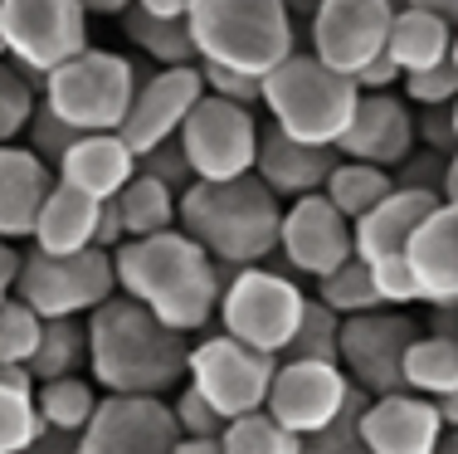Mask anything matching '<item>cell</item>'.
I'll return each instance as SVG.
<instances>
[{"mask_svg": "<svg viewBox=\"0 0 458 454\" xmlns=\"http://www.w3.org/2000/svg\"><path fill=\"white\" fill-rule=\"evenodd\" d=\"M113 278L123 298L141 303L157 322H166L171 332H185V338L210 328L225 288V269L185 230L123 240L113 250Z\"/></svg>", "mask_w": 458, "mask_h": 454, "instance_id": "1", "label": "cell"}, {"mask_svg": "<svg viewBox=\"0 0 458 454\" xmlns=\"http://www.w3.org/2000/svg\"><path fill=\"white\" fill-rule=\"evenodd\" d=\"M89 332V381L103 396H171L185 381V332H171L141 303L113 294L83 318Z\"/></svg>", "mask_w": 458, "mask_h": 454, "instance_id": "2", "label": "cell"}, {"mask_svg": "<svg viewBox=\"0 0 458 454\" xmlns=\"http://www.w3.org/2000/svg\"><path fill=\"white\" fill-rule=\"evenodd\" d=\"M278 215L283 201L249 171L234 181H191L176 201V230L220 269H249L278 250Z\"/></svg>", "mask_w": 458, "mask_h": 454, "instance_id": "3", "label": "cell"}, {"mask_svg": "<svg viewBox=\"0 0 458 454\" xmlns=\"http://www.w3.org/2000/svg\"><path fill=\"white\" fill-rule=\"evenodd\" d=\"M185 30L195 45V64H220L254 79H264L298 49L288 0H191Z\"/></svg>", "mask_w": 458, "mask_h": 454, "instance_id": "4", "label": "cell"}, {"mask_svg": "<svg viewBox=\"0 0 458 454\" xmlns=\"http://www.w3.org/2000/svg\"><path fill=\"white\" fill-rule=\"evenodd\" d=\"M356 99H361V89L346 73L327 69L318 54L293 49L278 69L264 73V99L259 103L268 107V123L283 137L312 147H336V137L346 133V123L356 113Z\"/></svg>", "mask_w": 458, "mask_h": 454, "instance_id": "5", "label": "cell"}, {"mask_svg": "<svg viewBox=\"0 0 458 454\" xmlns=\"http://www.w3.org/2000/svg\"><path fill=\"white\" fill-rule=\"evenodd\" d=\"M137 64L113 49H83L39 79V103L73 133H117L137 93Z\"/></svg>", "mask_w": 458, "mask_h": 454, "instance_id": "6", "label": "cell"}, {"mask_svg": "<svg viewBox=\"0 0 458 454\" xmlns=\"http://www.w3.org/2000/svg\"><path fill=\"white\" fill-rule=\"evenodd\" d=\"M308 308V294L293 284L288 274L278 269H264V264H249V269H234L225 274V288H220V332L254 352H268V356H283L298 332V318Z\"/></svg>", "mask_w": 458, "mask_h": 454, "instance_id": "7", "label": "cell"}, {"mask_svg": "<svg viewBox=\"0 0 458 454\" xmlns=\"http://www.w3.org/2000/svg\"><path fill=\"white\" fill-rule=\"evenodd\" d=\"M117 294L113 254L107 250H79V254H20L15 298L35 308L39 318H89L98 303Z\"/></svg>", "mask_w": 458, "mask_h": 454, "instance_id": "8", "label": "cell"}, {"mask_svg": "<svg viewBox=\"0 0 458 454\" xmlns=\"http://www.w3.org/2000/svg\"><path fill=\"white\" fill-rule=\"evenodd\" d=\"M0 45L20 73L45 79L89 49V10L79 0H0Z\"/></svg>", "mask_w": 458, "mask_h": 454, "instance_id": "9", "label": "cell"}, {"mask_svg": "<svg viewBox=\"0 0 458 454\" xmlns=\"http://www.w3.org/2000/svg\"><path fill=\"white\" fill-rule=\"evenodd\" d=\"M274 366L278 356L254 352L244 342L215 332V338H200L191 347V356H185V386H195L220 420H239V415L264 410Z\"/></svg>", "mask_w": 458, "mask_h": 454, "instance_id": "10", "label": "cell"}, {"mask_svg": "<svg viewBox=\"0 0 458 454\" xmlns=\"http://www.w3.org/2000/svg\"><path fill=\"white\" fill-rule=\"evenodd\" d=\"M176 142L185 151V161H191L195 181H234V176L254 171L259 117H254V107H239V103H225V99L205 93L191 107V117L181 123Z\"/></svg>", "mask_w": 458, "mask_h": 454, "instance_id": "11", "label": "cell"}, {"mask_svg": "<svg viewBox=\"0 0 458 454\" xmlns=\"http://www.w3.org/2000/svg\"><path fill=\"white\" fill-rule=\"evenodd\" d=\"M414 338L420 332L400 308L356 313V318H342V332H336V366L361 396L400 391V362Z\"/></svg>", "mask_w": 458, "mask_h": 454, "instance_id": "12", "label": "cell"}, {"mask_svg": "<svg viewBox=\"0 0 458 454\" xmlns=\"http://www.w3.org/2000/svg\"><path fill=\"white\" fill-rule=\"evenodd\" d=\"M356 396L361 391L346 381V372L336 362H298V356H288V362L274 366L264 410L283 430L308 440V435H318V430H327L332 420H342Z\"/></svg>", "mask_w": 458, "mask_h": 454, "instance_id": "13", "label": "cell"}, {"mask_svg": "<svg viewBox=\"0 0 458 454\" xmlns=\"http://www.w3.org/2000/svg\"><path fill=\"white\" fill-rule=\"evenodd\" d=\"M390 15H395V0H318L308 54H318L327 69L356 79L370 59L386 54Z\"/></svg>", "mask_w": 458, "mask_h": 454, "instance_id": "14", "label": "cell"}, {"mask_svg": "<svg viewBox=\"0 0 458 454\" xmlns=\"http://www.w3.org/2000/svg\"><path fill=\"white\" fill-rule=\"evenodd\" d=\"M181 440L166 396H98L79 454H171Z\"/></svg>", "mask_w": 458, "mask_h": 454, "instance_id": "15", "label": "cell"}, {"mask_svg": "<svg viewBox=\"0 0 458 454\" xmlns=\"http://www.w3.org/2000/svg\"><path fill=\"white\" fill-rule=\"evenodd\" d=\"M274 254H283V264L293 274L322 278L336 264L352 259V220L322 191L298 196V201L283 205V215H278V250Z\"/></svg>", "mask_w": 458, "mask_h": 454, "instance_id": "16", "label": "cell"}, {"mask_svg": "<svg viewBox=\"0 0 458 454\" xmlns=\"http://www.w3.org/2000/svg\"><path fill=\"white\" fill-rule=\"evenodd\" d=\"M205 99V83H200V64H176V69H157L147 79H137V93H132V107H127L123 137L132 147V157L141 151L171 142L181 133V123L191 117V107Z\"/></svg>", "mask_w": 458, "mask_h": 454, "instance_id": "17", "label": "cell"}, {"mask_svg": "<svg viewBox=\"0 0 458 454\" xmlns=\"http://www.w3.org/2000/svg\"><path fill=\"white\" fill-rule=\"evenodd\" d=\"M356 435H361L366 454H434L444 435V420L429 396L386 391V396H366L361 401Z\"/></svg>", "mask_w": 458, "mask_h": 454, "instance_id": "18", "label": "cell"}, {"mask_svg": "<svg viewBox=\"0 0 458 454\" xmlns=\"http://www.w3.org/2000/svg\"><path fill=\"white\" fill-rule=\"evenodd\" d=\"M414 147H420L414 142V107L395 93H361L346 133L336 137V157L370 161L386 171H395Z\"/></svg>", "mask_w": 458, "mask_h": 454, "instance_id": "19", "label": "cell"}, {"mask_svg": "<svg viewBox=\"0 0 458 454\" xmlns=\"http://www.w3.org/2000/svg\"><path fill=\"white\" fill-rule=\"evenodd\" d=\"M405 269L420 303L458 308V205L439 201L405 240Z\"/></svg>", "mask_w": 458, "mask_h": 454, "instance_id": "20", "label": "cell"}, {"mask_svg": "<svg viewBox=\"0 0 458 454\" xmlns=\"http://www.w3.org/2000/svg\"><path fill=\"white\" fill-rule=\"evenodd\" d=\"M439 205V196L429 191H410L395 186L386 201H376L361 220H352V254L361 264H390V259H405V240L414 235V225Z\"/></svg>", "mask_w": 458, "mask_h": 454, "instance_id": "21", "label": "cell"}, {"mask_svg": "<svg viewBox=\"0 0 458 454\" xmlns=\"http://www.w3.org/2000/svg\"><path fill=\"white\" fill-rule=\"evenodd\" d=\"M336 161V147H312V142H293L283 137L274 123L259 127V157H254V176L274 191L278 201H298L322 191L327 171Z\"/></svg>", "mask_w": 458, "mask_h": 454, "instance_id": "22", "label": "cell"}, {"mask_svg": "<svg viewBox=\"0 0 458 454\" xmlns=\"http://www.w3.org/2000/svg\"><path fill=\"white\" fill-rule=\"evenodd\" d=\"M132 176H137V157L117 133H79L54 167V181H64V186L83 191L93 201H113Z\"/></svg>", "mask_w": 458, "mask_h": 454, "instance_id": "23", "label": "cell"}, {"mask_svg": "<svg viewBox=\"0 0 458 454\" xmlns=\"http://www.w3.org/2000/svg\"><path fill=\"white\" fill-rule=\"evenodd\" d=\"M54 171L20 142H0V240H30L39 201L49 196Z\"/></svg>", "mask_w": 458, "mask_h": 454, "instance_id": "24", "label": "cell"}, {"mask_svg": "<svg viewBox=\"0 0 458 454\" xmlns=\"http://www.w3.org/2000/svg\"><path fill=\"white\" fill-rule=\"evenodd\" d=\"M98 205H103V201H93V196H83V191L54 181L49 196L39 201L35 230H30L35 250L39 254H79V250H93Z\"/></svg>", "mask_w": 458, "mask_h": 454, "instance_id": "25", "label": "cell"}, {"mask_svg": "<svg viewBox=\"0 0 458 454\" xmlns=\"http://www.w3.org/2000/svg\"><path fill=\"white\" fill-rule=\"evenodd\" d=\"M449 45H454V25L444 15L420 10V5H395L390 35H386V59L400 73H420V69L444 64L449 59Z\"/></svg>", "mask_w": 458, "mask_h": 454, "instance_id": "26", "label": "cell"}, {"mask_svg": "<svg viewBox=\"0 0 458 454\" xmlns=\"http://www.w3.org/2000/svg\"><path fill=\"white\" fill-rule=\"evenodd\" d=\"M127 39L147 54L157 69H176V64H195V45H191V30H185V15H157V10H141L127 5L123 15Z\"/></svg>", "mask_w": 458, "mask_h": 454, "instance_id": "27", "label": "cell"}, {"mask_svg": "<svg viewBox=\"0 0 458 454\" xmlns=\"http://www.w3.org/2000/svg\"><path fill=\"white\" fill-rule=\"evenodd\" d=\"M454 386H458V338H439V332L414 338L405 347V362H400V391L439 401Z\"/></svg>", "mask_w": 458, "mask_h": 454, "instance_id": "28", "label": "cell"}, {"mask_svg": "<svg viewBox=\"0 0 458 454\" xmlns=\"http://www.w3.org/2000/svg\"><path fill=\"white\" fill-rule=\"evenodd\" d=\"M176 201H181L176 191L161 186V181H151V176H141V171L113 196L127 240H147V235L176 230Z\"/></svg>", "mask_w": 458, "mask_h": 454, "instance_id": "29", "label": "cell"}, {"mask_svg": "<svg viewBox=\"0 0 458 454\" xmlns=\"http://www.w3.org/2000/svg\"><path fill=\"white\" fill-rule=\"evenodd\" d=\"M390 191H395V176H390L386 167H370V161H346V157H336L332 171H327V181H322V196L332 201L346 220H361L370 205L386 201Z\"/></svg>", "mask_w": 458, "mask_h": 454, "instance_id": "30", "label": "cell"}, {"mask_svg": "<svg viewBox=\"0 0 458 454\" xmlns=\"http://www.w3.org/2000/svg\"><path fill=\"white\" fill-rule=\"evenodd\" d=\"M79 366H89V332L83 318H45L39 322V342L30 356V376L54 381V376H79Z\"/></svg>", "mask_w": 458, "mask_h": 454, "instance_id": "31", "label": "cell"}, {"mask_svg": "<svg viewBox=\"0 0 458 454\" xmlns=\"http://www.w3.org/2000/svg\"><path fill=\"white\" fill-rule=\"evenodd\" d=\"M35 410L45 430H64V435H79L98 410V386L89 376H54V381L35 386Z\"/></svg>", "mask_w": 458, "mask_h": 454, "instance_id": "32", "label": "cell"}, {"mask_svg": "<svg viewBox=\"0 0 458 454\" xmlns=\"http://www.w3.org/2000/svg\"><path fill=\"white\" fill-rule=\"evenodd\" d=\"M318 303L322 308H332L336 318H356V313H370V308H386L376 294V284H370V269L361 259H346V264H336L332 274L318 278Z\"/></svg>", "mask_w": 458, "mask_h": 454, "instance_id": "33", "label": "cell"}, {"mask_svg": "<svg viewBox=\"0 0 458 454\" xmlns=\"http://www.w3.org/2000/svg\"><path fill=\"white\" fill-rule=\"evenodd\" d=\"M220 450L225 454H298L302 440L293 430H283L268 410H254V415L225 420L220 430Z\"/></svg>", "mask_w": 458, "mask_h": 454, "instance_id": "34", "label": "cell"}, {"mask_svg": "<svg viewBox=\"0 0 458 454\" xmlns=\"http://www.w3.org/2000/svg\"><path fill=\"white\" fill-rule=\"evenodd\" d=\"M336 332H342V318L332 308H322L318 298H308V308L298 318V332H293L283 356H298V362H336Z\"/></svg>", "mask_w": 458, "mask_h": 454, "instance_id": "35", "label": "cell"}, {"mask_svg": "<svg viewBox=\"0 0 458 454\" xmlns=\"http://www.w3.org/2000/svg\"><path fill=\"white\" fill-rule=\"evenodd\" d=\"M39 313L25 308L15 294L0 298V366H30L35 356V342H39Z\"/></svg>", "mask_w": 458, "mask_h": 454, "instance_id": "36", "label": "cell"}, {"mask_svg": "<svg viewBox=\"0 0 458 454\" xmlns=\"http://www.w3.org/2000/svg\"><path fill=\"white\" fill-rule=\"evenodd\" d=\"M35 103H39L35 79H30V73H20L10 59H0V142H15V137L25 133Z\"/></svg>", "mask_w": 458, "mask_h": 454, "instance_id": "37", "label": "cell"}, {"mask_svg": "<svg viewBox=\"0 0 458 454\" xmlns=\"http://www.w3.org/2000/svg\"><path fill=\"white\" fill-rule=\"evenodd\" d=\"M35 435H39L35 391H15V386L0 381V454H25Z\"/></svg>", "mask_w": 458, "mask_h": 454, "instance_id": "38", "label": "cell"}, {"mask_svg": "<svg viewBox=\"0 0 458 454\" xmlns=\"http://www.w3.org/2000/svg\"><path fill=\"white\" fill-rule=\"evenodd\" d=\"M20 137H25V147L54 171V167H59V157L73 147V137H79V133H73L69 123H59L45 103H35V113H30V123H25V133H20Z\"/></svg>", "mask_w": 458, "mask_h": 454, "instance_id": "39", "label": "cell"}, {"mask_svg": "<svg viewBox=\"0 0 458 454\" xmlns=\"http://www.w3.org/2000/svg\"><path fill=\"white\" fill-rule=\"evenodd\" d=\"M400 89H405V103L410 107H449L458 99V69L444 59V64H434V69L405 73V79H400Z\"/></svg>", "mask_w": 458, "mask_h": 454, "instance_id": "40", "label": "cell"}, {"mask_svg": "<svg viewBox=\"0 0 458 454\" xmlns=\"http://www.w3.org/2000/svg\"><path fill=\"white\" fill-rule=\"evenodd\" d=\"M171 420H176L181 440H220L225 420L210 410V401H205L195 386H176V401H171Z\"/></svg>", "mask_w": 458, "mask_h": 454, "instance_id": "41", "label": "cell"}, {"mask_svg": "<svg viewBox=\"0 0 458 454\" xmlns=\"http://www.w3.org/2000/svg\"><path fill=\"white\" fill-rule=\"evenodd\" d=\"M200 83H205L210 99H225V103H239V107H254L264 99V79L239 73V69H220V64H200Z\"/></svg>", "mask_w": 458, "mask_h": 454, "instance_id": "42", "label": "cell"}, {"mask_svg": "<svg viewBox=\"0 0 458 454\" xmlns=\"http://www.w3.org/2000/svg\"><path fill=\"white\" fill-rule=\"evenodd\" d=\"M137 171H141V176H151V181H161V186H171L176 196L195 181L191 176V161H185V151H181L176 137H171V142H161V147H151V151H141Z\"/></svg>", "mask_w": 458, "mask_h": 454, "instance_id": "43", "label": "cell"}, {"mask_svg": "<svg viewBox=\"0 0 458 454\" xmlns=\"http://www.w3.org/2000/svg\"><path fill=\"white\" fill-rule=\"evenodd\" d=\"M361 401H366V396H356V401L346 406V415H342V420H332L327 430L308 435L298 454H366L361 435H356V410H361Z\"/></svg>", "mask_w": 458, "mask_h": 454, "instance_id": "44", "label": "cell"}, {"mask_svg": "<svg viewBox=\"0 0 458 454\" xmlns=\"http://www.w3.org/2000/svg\"><path fill=\"white\" fill-rule=\"evenodd\" d=\"M395 186H410V191H429V196H439V186H444V157L439 151H429V147H414L405 161H400L395 171ZM444 201V196H439Z\"/></svg>", "mask_w": 458, "mask_h": 454, "instance_id": "45", "label": "cell"}, {"mask_svg": "<svg viewBox=\"0 0 458 454\" xmlns=\"http://www.w3.org/2000/svg\"><path fill=\"white\" fill-rule=\"evenodd\" d=\"M414 142L439 151V157H449L458 151V137H454V113L449 107H420V117H414Z\"/></svg>", "mask_w": 458, "mask_h": 454, "instance_id": "46", "label": "cell"}, {"mask_svg": "<svg viewBox=\"0 0 458 454\" xmlns=\"http://www.w3.org/2000/svg\"><path fill=\"white\" fill-rule=\"evenodd\" d=\"M400 79H405V73H400L395 64H390L386 54H380V59H370V64H366L361 73H356L352 83H356V89H361V93H390V89H395Z\"/></svg>", "mask_w": 458, "mask_h": 454, "instance_id": "47", "label": "cell"}, {"mask_svg": "<svg viewBox=\"0 0 458 454\" xmlns=\"http://www.w3.org/2000/svg\"><path fill=\"white\" fill-rule=\"evenodd\" d=\"M127 235H123V215H117V205L113 201H103L98 205V230H93V250H107L113 254L117 244H123Z\"/></svg>", "mask_w": 458, "mask_h": 454, "instance_id": "48", "label": "cell"}, {"mask_svg": "<svg viewBox=\"0 0 458 454\" xmlns=\"http://www.w3.org/2000/svg\"><path fill=\"white\" fill-rule=\"evenodd\" d=\"M25 454H79V435H64V430H45V425H39V435L30 440Z\"/></svg>", "mask_w": 458, "mask_h": 454, "instance_id": "49", "label": "cell"}, {"mask_svg": "<svg viewBox=\"0 0 458 454\" xmlns=\"http://www.w3.org/2000/svg\"><path fill=\"white\" fill-rule=\"evenodd\" d=\"M15 274H20V250L10 240H0V298L15 294Z\"/></svg>", "mask_w": 458, "mask_h": 454, "instance_id": "50", "label": "cell"}, {"mask_svg": "<svg viewBox=\"0 0 458 454\" xmlns=\"http://www.w3.org/2000/svg\"><path fill=\"white\" fill-rule=\"evenodd\" d=\"M434 410H439L444 430H458V386H454V391H444L439 401H434Z\"/></svg>", "mask_w": 458, "mask_h": 454, "instance_id": "51", "label": "cell"}, {"mask_svg": "<svg viewBox=\"0 0 458 454\" xmlns=\"http://www.w3.org/2000/svg\"><path fill=\"white\" fill-rule=\"evenodd\" d=\"M405 5L434 10V15H444V20H449V25H458V0H405Z\"/></svg>", "mask_w": 458, "mask_h": 454, "instance_id": "52", "label": "cell"}, {"mask_svg": "<svg viewBox=\"0 0 458 454\" xmlns=\"http://www.w3.org/2000/svg\"><path fill=\"white\" fill-rule=\"evenodd\" d=\"M434 332L439 338H458V308H434Z\"/></svg>", "mask_w": 458, "mask_h": 454, "instance_id": "53", "label": "cell"}, {"mask_svg": "<svg viewBox=\"0 0 458 454\" xmlns=\"http://www.w3.org/2000/svg\"><path fill=\"white\" fill-rule=\"evenodd\" d=\"M171 454H225V450H220V440H176Z\"/></svg>", "mask_w": 458, "mask_h": 454, "instance_id": "54", "label": "cell"}, {"mask_svg": "<svg viewBox=\"0 0 458 454\" xmlns=\"http://www.w3.org/2000/svg\"><path fill=\"white\" fill-rule=\"evenodd\" d=\"M79 5L89 10V15H123L132 0H79Z\"/></svg>", "mask_w": 458, "mask_h": 454, "instance_id": "55", "label": "cell"}, {"mask_svg": "<svg viewBox=\"0 0 458 454\" xmlns=\"http://www.w3.org/2000/svg\"><path fill=\"white\" fill-rule=\"evenodd\" d=\"M132 5L157 10V15H185V5H191V0H132Z\"/></svg>", "mask_w": 458, "mask_h": 454, "instance_id": "56", "label": "cell"}, {"mask_svg": "<svg viewBox=\"0 0 458 454\" xmlns=\"http://www.w3.org/2000/svg\"><path fill=\"white\" fill-rule=\"evenodd\" d=\"M434 454H458V430H444V435H439V450H434Z\"/></svg>", "mask_w": 458, "mask_h": 454, "instance_id": "57", "label": "cell"}, {"mask_svg": "<svg viewBox=\"0 0 458 454\" xmlns=\"http://www.w3.org/2000/svg\"><path fill=\"white\" fill-rule=\"evenodd\" d=\"M449 64L458 69V25H454V45H449Z\"/></svg>", "mask_w": 458, "mask_h": 454, "instance_id": "58", "label": "cell"}, {"mask_svg": "<svg viewBox=\"0 0 458 454\" xmlns=\"http://www.w3.org/2000/svg\"><path fill=\"white\" fill-rule=\"evenodd\" d=\"M449 113H454V137H458V99L449 103Z\"/></svg>", "mask_w": 458, "mask_h": 454, "instance_id": "59", "label": "cell"}, {"mask_svg": "<svg viewBox=\"0 0 458 454\" xmlns=\"http://www.w3.org/2000/svg\"><path fill=\"white\" fill-rule=\"evenodd\" d=\"M0 59H5V45H0Z\"/></svg>", "mask_w": 458, "mask_h": 454, "instance_id": "60", "label": "cell"}, {"mask_svg": "<svg viewBox=\"0 0 458 454\" xmlns=\"http://www.w3.org/2000/svg\"><path fill=\"white\" fill-rule=\"evenodd\" d=\"M454 205H458V196H454Z\"/></svg>", "mask_w": 458, "mask_h": 454, "instance_id": "61", "label": "cell"}]
</instances>
